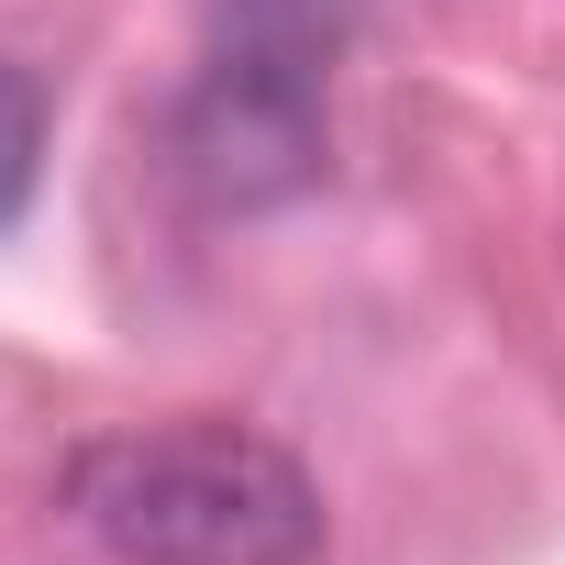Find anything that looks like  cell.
Here are the masks:
<instances>
[{"mask_svg":"<svg viewBox=\"0 0 565 565\" xmlns=\"http://www.w3.org/2000/svg\"><path fill=\"white\" fill-rule=\"evenodd\" d=\"M34 156H45V100H34V78H23V67H0V222L23 211Z\"/></svg>","mask_w":565,"mask_h":565,"instance_id":"7a4b0ae2","label":"cell"},{"mask_svg":"<svg viewBox=\"0 0 565 565\" xmlns=\"http://www.w3.org/2000/svg\"><path fill=\"white\" fill-rule=\"evenodd\" d=\"M67 521L122 565H311L322 488L300 455L233 422H156L100 433L67 455Z\"/></svg>","mask_w":565,"mask_h":565,"instance_id":"6da1fadb","label":"cell"}]
</instances>
